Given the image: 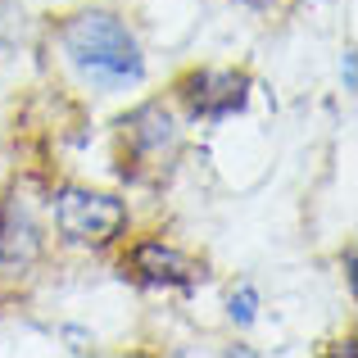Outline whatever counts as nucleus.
Segmentation results:
<instances>
[{"label": "nucleus", "mask_w": 358, "mask_h": 358, "mask_svg": "<svg viewBox=\"0 0 358 358\" xmlns=\"http://www.w3.org/2000/svg\"><path fill=\"white\" fill-rule=\"evenodd\" d=\"M45 222L50 241L82 254H109L131 236V204L118 191H96L87 182L45 186Z\"/></svg>", "instance_id": "f03ea898"}, {"label": "nucleus", "mask_w": 358, "mask_h": 358, "mask_svg": "<svg viewBox=\"0 0 358 358\" xmlns=\"http://www.w3.org/2000/svg\"><path fill=\"white\" fill-rule=\"evenodd\" d=\"M118 250H122V272L141 290H155V295H200L204 281H209V263L182 250L177 241L159 236V231L131 236Z\"/></svg>", "instance_id": "39448f33"}, {"label": "nucleus", "mask_w": 358, "mask_h": 358, "mask_svg": "<svg viewBox=\"0 0 358 358\" xmlns=\"http://www.w3.org/2000/svg\"><path fill=\"white\" fill-rule=\"evenodd\" d=\"M263 317V290L254 281H236L227 295V322L236 331H254V322Z\"/></svg>", "instance_id": "0eeeda50"}, {"label": "nucleus", "mask_w": 358, "mask_h": 358, "mask_svg": "<svg viewBox=\"0 0 358 358\" xmlns=\"http://www.w3.org/2000/svg\"><path fill=\"white\" fill-rule=\"evenodd\" d=\"M118 177L127 186H159L177 173L186 150V118L173 100L150 96L136 109H127L118 122Z\"/></svg>", "instance_id": "7ed1b4c3"}, {"label": "nucleus", "mask_w": 358, "mask_h": 358, "mask_svg": "<svg viewBox=\"0 0 358 358\" xmlns=\"http://www.w3.org/2000/svg\"><path fill=\"white\" fill-rule=\"evenodd\" d=\"M5 5H9V0H0V23H5Z\"/></svg>", "instance_id": "9b49d317"}, {"label": "nucleus", "mask_w": 358, "mask_h": 358, "mask_svg": "<svg viewBox=\"0 0 358 358\" xmlns=\"http://www.w3.org/2000/svg\"><path fill=\"white\" fill-rule=\"evenodd\" d=\"M354 263H358L354 245H345V254H341V268H345V286H350V295H354Z\"/></svg>", "instance_id": "1a4fd4ad"}, {"label": "nucleus", "mask_w": 358, "mask_h": 358, "mask_svg": "<svg viewBox=\"0 0 358 358\" xmlns=\"http://www.w3.org/2000/svg\"><path fill=\"white\" fill-rule=\"evenodd\" d=\"M50 254L45 186L36 177H14L0 191V295H23Z\"/></svg>", "instance_id": "20e7f679"}, {"label": "nucleus", "mask_w": 358, "mask_h": 358, "mask_svg": "<svg viewBox=\"0 0 358 358\" xmlns=\"http://www.w3.org/2000/svg\"><path fill=\"white\" fill-rule=\"evenodd\" d=\"M236 5L254 9V14H272V9H277V0H236Z\"/></svg>", "instance_id": "9d476101"}, {"label": "nucleus", "mask_w": 358, "mask_h": 358, "mask_svg": "<svg viewBox=\"0 0 358 358\" xmlns=\"http://www.w3.org/2000/svg\"><path fill=\"white\" fill-rule=\"evenodd\" d=\"M254 100V78L245 69H222V64H200V69H186L173 82V105L186 122H204V127H218L231 122L250 109Z\"/></svg>", "instance_id": "423d86ee"}, {"label": "nucleus", "mask_w": 358, "mask_h": 358, "mask_svg": "<svg viewBox=\"0 0 358 358\" xmlns=\"http://www.w3.org/2000/svg\"><path fill=\"white\" fill-rule=\"evenodd\" d=\"M55 55L69 69V78L82 91L100 100H122L136 96L150 82V55L141 32L105 5H87L73 9L55 23Z\"/></svg>", "instance_id": "f257e3e1"}, {"label": "nucleus", "mask_w": 358, "mask_h": 358, "mask_svg": "<svg viewBox=\"0 0 358 358\" xmlns=\"http://www.w3.org/2000/svg\"><path fill=\"white\" fill-rule=\"evenodd\" d=\"M341 87H345V96H354V91H358V59H354V45L341 55Z\"/></svg>", "instance_id": "6e6552de"}]
</instances>
